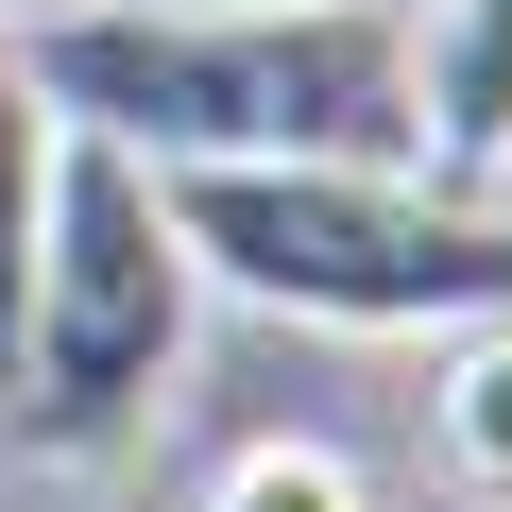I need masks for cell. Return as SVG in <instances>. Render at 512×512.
I'll list each match as a JSON object with an SVG mask.
<instances>
[{
	"mask_svg": "<svg viewBox=\"0 0 512 512\" xmlns=\"http://www.w3.org/2000/svg\"><path fill=\"white\" fill-rule=\"evenodd\" d=\"M18 69L137 171H410V18L376 0H86L18 35Z\"/></svg>",
	"mask_w": 512,
	"mask_h": 512,
	"instance_id": "6da1fadb",
	"label": "cell"
},
{
	"mask_svg": "<svg viewBox=\"0 0 512 512\" xmlns=\"http://www.w3.org/2000/svg\"><path fill=\"white\" fill-rule=\"evenodd\" d=\"M188 274L274 308V325H342V342H461L512 325V222L478 188L427 171H154Z\"/></svg>",
	"mask_w": 512,
	"mask_h": 512,
	"instance_id": "7a4b0ae2",
	"label": "cell"
},
{
	"mask_svg": "<svg viewBox=\"0 0 512 512\" xmlns=\"http://www.w3.org/2000/svg\"><path fill=\"white\" fill-rule=\"evenodd\" d=\"M188 325H205V274H188L154 171L103 154V137H52V239H35V308H18V393H0V427L52 444V461H120L171 410Z\"/></svg>",
	"mask_w": 512,
	"mask_h": 512,
	"instance_id": "3957f363",
	"label": "cell"
},
{
	"mask_svg": "<svg viewBox=\"0 0 512 512\" xmlns=\"http://www.w3.org/2000/svg\"><path fill=\"white\" fill-rule=\"evenodd\" d=\"M410 171L512 188V0H427L410 18Z\"/></svg>",
	"mask_w": 512,
	"mask_h": 512,
	"instance_id": "277c9868",
	"label": "cell"
},
{
	"mask_svg": "<svg viewBox=\"0 0 512 512\" xmlns=\"http://www.w3.org/2000/svg\"><path fill=\"white\" fill-rule=\"evenodd\" d=\"M427 461L461 512H512V325L427 342Z\"/></svg>",
	"mask_w": 512,
	"mask_h": 512,
	"instance_id": "5b68a950",
	"label": "cell"
},
{
	"mask_svg": "<svg viewBox=\"0 0 512 512\" xmlns=\"http://www.w3.org/2000/svg\"><path fill=\"white\" fill-rule=\"evenodd\" d=\"M52 103L18 69V35H0V393H18V308H35V239H52Z\"/></svg>",
	"mask_w": 512,
	"mask_h": 512,
	"instance_id": "8992f818",
	"label": "cell"
},
{
	"mask_svg": "<svg viewBox=\"0 0 512 512\" xmlns=\"http://www.w3.org/2000/svg\"><path fill=\"white\" fill-rule=\"evenodd\" d=\"M205 512H393V495H376V461L325 444V427H256V444L205 478Z\"/></svg>",
	"mask_w": 512,
	"mask_h": 512,
	"instance_id": "52a82bcc",
	"label": "cell"
},
{
	"mask_svg": "<svg viewBox=\"0 0 512 512\" xmlns=\"http://www.w3.org/2000/svg\"><path fill=\"white\" fill-rule=\"evenodd\" d=\"M35 18H86V0H0V35H35Z\"/></svg>",
	"mask_w": 512,
	"mask_h": 512,
	"instance_id": "ba28073f",
	"label": "cell"
},
{
	"mask_svg": "<svg viewBox=\"0 0 512 512\" xmlns=\"http://www.w3.org/2000/svg\"><path fill=\"white\" fill-rule=\"evenodd\" d=\"M188 18H239V0H188Z\"/></svg>",
	"mask_w": 512,
	"mask_h": 512,
	"instance_id": "9c48e42d",
	"label": "cell"
}]
</instances>
